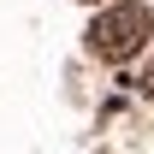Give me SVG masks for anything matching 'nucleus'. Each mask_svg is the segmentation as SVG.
I'll return each mask as SVG.
<instances>
[{"instance_id":"f03ea898","label":"nucleus","mask_w":154,"mask_h":154,"mask_svg":"<svg viewBox=\"0 0 154 154\" xmlns=\"http://www.w3.org/2000/svg\"><path fill=\"white\" fill-rule=\"evenodd\" d=\"M142 89H148V95H154V71H148V77H142Z\"/></svg>"},{"instance_id":"f257e3e1","label":"nucleus","mask_w":154,"mask_h":154,"mask_svg":"<svg viewBox=\"0 0 154 154\" xmlns=\"http://www.w3.org/2000/svg\"><path fill=\"white\" fill-rule=\"evenodd\" d=\"M148 36H154V18H148V6H136V0H113V6H101L95 24L83 30L89 54H95V59H113V65L136 59L142 48H148Z\"/></svg>"}]
</instances>
